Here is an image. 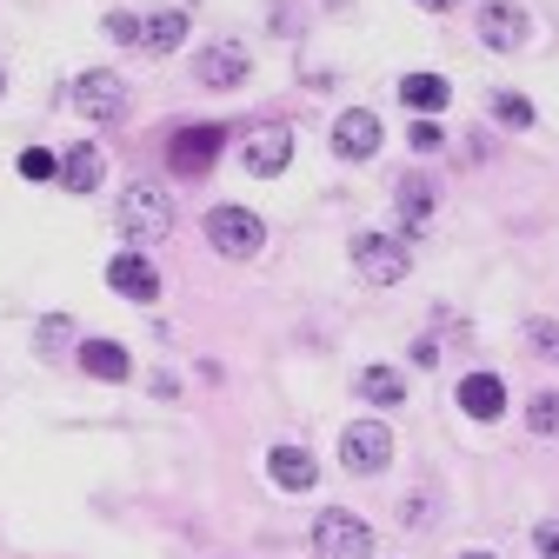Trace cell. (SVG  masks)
I'll return each instance as SVG.
<instances>
[{"mask_svg":"<svg viewBox=\"0 0 559 559\" xmlns=\"http://www.w3.org/2000/svg\"><path fill=\"white\" fill-rule=\"evenodd\" d=\"M526 346H533L539 360L559 367V320H526Z\"/></svg>","mask_w":559,"mask_h":559,"instance_id":"obj_23","label":"cell"},{"mask_svg":"<svg viewBox=\"0 0 559 559\" xmlns=\"http://www.w3.org/2000/svg\"><path fill=\"white\" fill-rule=\"evenodd\" d=\"M419 8H427V14H447V8H460V0H419Z\"/></svg>","mask_w":559,"mask_h":559,"instance_id":"obj_29","label":"cell"},{"mask_svg":"<svg viewBox=\"0 0 559 559\" xmlns=\"http://www.w3.org/2000/svg\"><path fill=\"white\" fill-rule=\"evenodd\" d=\"M240 160H247V174H260V180L287 174V160H294V133L280 127V120L253 127V133H247V147H240Z\"/></svg>","mask_w":559,"mask_h":559,"instance_id":"obj_8","label":"cell"},{"mask_svg":"<svg viewBox=\"0 0 559 559\" xmlns=\"http://www.w3.org/2000/svg\"><path fill=\"white\" fill-rule=\"evenodd\" d=\"M221 127H180L174 140H167V160H174V174H187V180H200L206 167L221 160Z\"/></svg>","mask_w":559,"mask_h":559,"instance_id":"obj_7","label":"cell"},{"mask_svg":"<svg viewBox=\"0 0 559 559\" xmlns=\"http://www.w3.org/2000/svg\"><path fill=\"white\" fill-rule=\"evenodd\" d=\"M107 34H114L120 47H140V21H133V14H107Z\"/></svg>","mask_w":559,"mask_h":559,"instance_id":"obj_26","label":"cell"},{"mask_svg":"<svg viewBox=\"0 0 559 559\" xmlns=\"http://www.w3.org/2000/svg\"><path fill=\"white\" fill-rule=\"evenodd\" d=\"M360 400H373V406H400V400H406V380H400L393 367H367V373H360Z\"/></svg>","mask_w":559,"mask_h":559,"instance_id":"obj_20","label":"cell"},{"mask_svg":"<svg viewBox=\"0 0 559 559\" xmlns=\"http://www.w3.org/2000/svg\"><path fill=\"white\" fill-rule=\"evenodd\" d=\"M313 552L320 559H373V526L346 507H326L313 520Z\"/></svg>","mask_w":559,"mask_h":559,"instance_id":"obj_2","label":"cell"},{"mask_svg":"<svg viewBox=\"0 0 559 559\" xmlns=\"http://www.w3.org/2000/svg\"><path fill=\"white\" fill-rule=\"evenodd\" d=\"M526 34H533V21H526V8H513V0H486V8H479V40L493 53L526 47Z\"/></svg>","mask_w":559,"mask_h":559,"instance_id":"obj_11","label":"cell"},{"mask_svg":"<svg viewBox=\"0 0 559 559\" xmlns=\"http://www.w3.org/2000/svg\"><path fill=\"white\" fill-rule=\"evenodd\" d=\"M187 40V14L180 8H167V14H147V21H140V47H147V53H174Z\"/></svg>","mask_w":559,"mask_h":559,"instance_id":"obj_19","label":"cell"},{"mask_svg":"<svg viewBox=\"0 0 559 559\" xmlns=\"http://www.w3.org/2000/svg\"><path fill=\"white\" fill-rule=\"evenodd\" d=\"M120 234L133 240V247H160L167 234H174V200L160 193V187H147V180H133L127 193H120Z\"/></svg>","mask_w":559,"mask_h":559,"instance_id":"obj_1","label":"cell"},{"mask_svg":"<svg viewBox=\"0 0 559 559\" xmlns=\"http://www.w3.org/2000/svg\"><path fill=\"white\" fill-rule=\"evenodd\" d=\"M206 240H214V253H227V260H253L266 247V227H260V214H247V206H214V214H206Z\"/></svg>","mask_w":559,"mask_h":559,"instance_id":"obj_4","label":"cell"},{"mask_svg":"<svg viewBox=\"0 0 559 559\" xmlns=\"http://www.w3.org/2000/svg\"><path fill=\"white\" fill-rule=\"evenodd\" d=\"M406 266H413V247L400 234H360L354 240V273L367 287H393V280H406Z\"/></svg>","mask_w":559,"mask_h":559,"instance_id":"obj_3","label":"cell"},{"mask_svg":"<svg viewBox=\"0 0 559 559\" xmlns=\"http://www.w3.org/2000/svg\"><path fill=\"white\" fill-rule=\"evenodd\" d=\"M493 120H500V127H533V100L500 87V94H493Z\"/></svg>","mask_w":559,"mask_h":559,"instance_id":"obj_22","label":"cell"},{"mask_svg":"<svg viewBox=\"0 0 559 559\" xmlns=\"http://www.w3.org/2000/svg\"><path fill=\"white\" fill-rule=\"evenodd\" d=\"M460 559H500V552H460Z\"/></svg>","mask_w":559,"mask_h":559,"instance_id":"obj_30","label":"cell"},{"mask_svg":"<svg viewBox=\"0 0 559 559\" xmlns=\"http://www.w3.org/2000/svg\"><path fill=\"white\" fill-rule=\"evenodd\" d=\"M533 546H539V559H559V520H539L533 526Z\"/></svg>","mask_w":559,"mask_h":559,"instance_id":"obj_27","label":"cell"},{"mask_svg":"<svg viewBox=\"0 0 559 559\" xmlns=\"http://www.w3.org/2000/svg\"><path fill=\"white\" fill-rule=\"evenodd\" d=\"M400 513H406V526H427V520H433V500H419V493H413Z\"/></svg>","mask_w":559,"mask_h":559,"instance_id":"obj_28","label":"cell"},{"mask_svg":"<svg viewBox=\"0 0 559 559\" xmlns=\"http://www.w3.org/2000/svg\"><path fill=\"white\" fill-rule=\"evenodd\" d=\"M406 140H413V154H440V140H447V133H440L433 120H413V133H406Z\"/></svg>","mask_w":559,"mask_h":559,"instance_id":"obj_25","label":"cell"},{"mask_svg":"<svg viewBox=\"0 0 559 559\" xmlns=\"http://www.w3.org/2000/svg\"><path fill=\"white\" fill-rule=\"evenodd\" d=\"M247 67H253V60H247V47H240V40H214V47H200L193 81L227 94V87H240V81H247Z\"/></svg>","mask_w":559,"mask_h":559,"instance_id":"obj_9","label":"cell"},{"mask_svg":"<svg viewBox=\"0 0 559 559\" xmlns=\"http://www.w3.org/2000/svg\"><path fill=\"white\" fill-rule=\"evenodd\" d=\"M14 167H21V180H60V160H53L47 147H27Z\"/></svg>","mask_w":559,"mask_h":559,"instance_id":"obj_24","label":"cell"},{"mask_svg":"<svg viewBox=\"0 0 559 559\" xmlns=\"http://www.w3.org/2000/svg\"><path fill=\"white\" fill-rule=\"evenodd\" d=\"M74 107H81L87 120H120V114H127V81L107 74V67H94V74L74 81Z\"/></svg>","mask_w":559,"mask_h":559,"instance_id":"obj_10","label":"cell"},{"mask_svg":"<svg viewBox=\"0 0 559 559\" xmlns=\"http://www.w3.org/2000/svg\"><path fill=\"white\" fill-rule=\"evenodd\" d=\"M400 100H406V107H413L419 120H433V114H440V107L453 100V87H447L440 74H406V81H400Z\"/></svg>","mask_w":559,"mask_h":559,"instance_id":"obj_17","label":"cell"},{"mask_svg":"<svg viewBox=\"0 0 559 559\" xmlns=\"http://www.w3.org/2000/svg\"><path fill=\"white\" fill-rule=\"evenodd\" d=\"M386 460H393V433L380 419H354V427L340 433V466L346 473H386Z\"/></svg>","mask_w":559,"mask_h":559,"instance_id":"obj_5","label":"cell"},{"mask_svg":"<svg viewBox=\"0 0 559 559\" xmlns=\"http://www.w3.org/2000/svg\"><path fill=\"white\" fill-rule=\"evenodd\" d=\"M81 373H94V380H127L133 360H127L120 340H81Z\"/></svg>","mask_w":559,"mask_h":559,"instance_id":"obj_16","label":"cell"},{"mask_svg":"<svg viewBox=\"0 0 559 559\" xmlns=\"http://www.w3.org/2000/svg\"><path fill=\"white\" fill-rule=\"evenodd\" d=\"M107 287H114L120 300L154 307V300H160V273H154V260L140 253V247H127V253H114V260H107Z\"/></svg>","mask_w":559,"mask_h":559,"instance_id":"obj_6","label":"cell"},{"mask_svg":"<svg viewBox=\"0 0 559 559\" xmlns=\"http://www.w3.org/2000/svg\"><path fill=\"white\" fill-rule=\"evenodd\" d=\"M0 94H8V74H0Z\"/></svg>","mask_w":559,"mask_h":559,"instance_id":"obj_31","label":"cell"},{"mask_svg":"<svg viewBox=\"0 0 559 559\" xmlns=\"http://www.w3.org/2000/svg\"><path fill=\"white\" fill-rule=\"evenodd\" d=\"M100 180H107V154L94 147V140L67 147V160H60V187H67V193H94Z\"/></svg>","mask_w":559,"mask_h":559,"instance_id":"obj_14","label":"cell"},{"mask_svg":"<svg viewBox=\"0 0 559 559\" xmlns=\"http://www.w3.org/2000/svg\"><path fill=\"white\" fill-rule=\"evenodd\" d=\"M266 473H273L280 493H307V486L320 479V466H313L307 447H273V453H266Z\"/></svg>","mask_w":559,"mask_h":559,"instance_id":"obj_13","label":"cell"},{"mask_svg":"<svg viewBox=\"0 0 559 559\" xmlns=\"http://www.w3.org/2000/svg\"><path fill=\"white\" fill-rule=\"evenodd\" d=\"M433 200H440L433 180H419V174H406V180L393 187V206H400V221H406V227H427V221H433Z\"/></svg>","mask_w":559,"mask_h":559,"instance_id":"obj_18","label":"cell"},{"mask_svg":"<svg viewBox=\"0 0 559 559\" xmlns=\"http://www.w3.org/2000/svg\"><path fill=\"white\" fill-rule=\"evenodd\" d=\"M526 427H533L539 440H559V386H546V393L526 400Z\"/></svg>","mask_w":559,"mask_h":559,"instance_id":"obj_21","label":"cell"},{"mask_svg":"<svg viewBox=\"0 0 559 559\" xmlns=\"http://www.w3.org/2000/svg\"><path fill=\"white\" fill-rule=\"evenodd\" d=\"M460 413H466V419H500V413H507L500 373H466V380H460Z\"/></svg>","mask_w":559,"mask_h":559,"instance_id":"obj_15","label":"cell"},{"mask_svg":"<svg viewBox=\"0 0 559 559\" xmlns=\"http://www.w3.org/2000/svg\"><path fill=\"white\" fill-rule=\"evenodd\" d=\"M333 154H340V160H373V154H380V114L346 107V114L333 120Z\"/></svg>","mask_w":559,"mask_h":559,"instance_id":"obj_12","label":"cell"}]
</instances>
